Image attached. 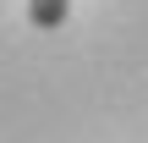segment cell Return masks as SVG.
<instances>
[{
	"label": "cell",
	"mask_w": 148,
	"mask_h": 143,
	"mask_svg": "<svg viewBox=\"0 0 148 143\" xmlns=\"http://www.w3.org/2000/svg\"><path fill=\"white\" fill-rule=\"evenodd\" d=\"M66 17H71V0H27V22L44 28V33H55Z\"/></svg>",
	"instance_id": "1"
}]
</instances>
